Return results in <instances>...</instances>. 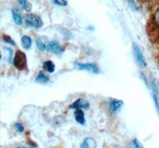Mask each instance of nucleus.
<instances>
[{
  "label": "nucleus",
  "mask_w": 159,
  "mask_h": 148,
  "mask_svg": "<svg viewBox=\"0 0 159 148\" xmlns=\"http://www.w3.org/2000/svg\"><path fill=\"white\" fill-rule=\"evenodd\" d=\"M152 24L157 30H159V7L154 11L151 17Z\"/></svg>",
  "instance_id": "obj_13"
},
{
  "label": "nucleus",
  "mask_w": 159,
  "mask_h": 148,
  "mask_svg": "<svg viewBox=\"0 0 159 148\" xmlns=\"http://www.w3.org/2000/svg\"><path fill=\"white\" fill-rule=\"evenodd\" d=\"M89 106H90V104H89V102L87 100H85L84 99H78L69 106V108H71V109H75V110H77V109L88 110Z\"/></svg>",
  "instance_id": "obj_5"
},
{
  "label": "nucleus",
  "mask_w": 159,
  "mask_h": 148,
  "mask_svg": "<svg viewBox=\"0 0 159 148\" xmlns=\"http://www.w3.org/2000/svg\"><path fill=\"white\" fill-rule=\"evenodd\" d=\"M127 3L129 4V6H130V7L134 10V11H139V7H138L137 4L135 3V2H134V0H127Z\"/></svg>",
  "instance_id": "obj_20"
},
{
  "label": "nucleus",
  "mask_w": 159,
  "mask_h": 148,
  "mask_svg": "<svg viewBox=\"0 0 159 148\" xmlns=\"http://www.w3.org/2000/svg\"><path fill=\"white\" fill-rule=\"evenodd\" d=\"M80 148H96V142L92 138H86L83 141Z\"/></svg>",
  "instance_id": "obj_10"
},
{
  "label": "nucleus",
  "mask_w": 159,
  "mask_h": 148,
  "mask_svg": "<svg viewBox=\"0 0 159 148\" xmlns=\"http://www.w3.org/2000/svg\"><path fill=\"white\" fill-rule=\"evenodd\" d=\"M15 128L16 129L17 131L19 132V133H22V132L24 131V130H25V128H24L23 125L21 124V123H15Z\"/></svg>",
  "instance_id": "obj_21"
},
{
  "label": "nucleus",
  "mask_w": 159,
  "mask_h": 148,
  "mask_svg": "<svg viewBox=\"0 0 159 148\" xmlns=\"http://www.w3.org/2000/svg\"><path fill=\"white\" fill-rule=\"evenodd\" d=\"M2 39H3L4 42H7V43L11 44V45H12V46H16V44H15V41L13 40L12 38H11L9 35H3V36H2Z\"/></svg>",
  "instance_id": "obj_19"
},
{
  "label": "nucleus",
  "mask_w": 159,
  "mask_h": 148,
  "mask_svg": "<svg viewBox=\"0 0 159 148\" xmlns=\"http://www.w3.org/2000/svg\"><path fill=\"white\" fill-rule=\"evenodd\" d=\"M25 23L28 27L33 28H41L43 26V22L42 18H40L38 15H34V14H28L25 17Z\"/></svg>",
  "instance_id": "obj_2"
},
{
  "label": "nucleus",
  "mask_w": 159,
  "mask_h": 148,
  "mask_svg": "<svg viewBox=\"0 0 159 148\" xmlns=\"http://www.w3.org/2000/svg\"><path fill=\"white\" fill-rule=\"evenodd\" d=\"M36 45L38 49L41 51H45V49H47V46L45 45L43 39H42L41 37H38V38H36Z\"/></svg>",
  "instance_id": "obj_17"
},
{
  "label": "nucleus",
  "mask_w": 159,
  "mask_h": 148,
  "mask_svg": "<svg viewBox=\"0 0 159 148\" xmlns=\"http://www.w3.org/2000/svg\"><path fill=\"white\" fill-rule=\"evenodd\" d=\"M157 40H158V42H159V35H158V37H157Z\"/></svg>",
  "instance_id": "obj_23"
},
{
  "label": "nucleus",
  "mask_w": 159,
  "mask_h": 148,
  "mask_svg": "<svg viewBox=\"0 0 159 148\" xmlns=\"http://www.w3.org/2000/svg\"><path fill=\"white\" fill-rule=\"evenodd\" d=\"M13 64L19 71L25 70L27 67V58L25 54L22 51H17L13 59Z\"/></svg>",
  "instance_id": "obj_1"
},
{
  "label": "nucleus",
  "mask_w": 159,
  "mask_h": 148,
  "mask_svg": "<svg viewBox=\"0 0 159 148\" xmlns=\"http://www.w3.org/2000/svg\"><path fill=\"white\" fill-rule=\"evenodd\" d=\"M21 42H22V46L25 49H30L32 46V39H31L30 37L27 36V35L22 37Z\"/></svg>",
  "instance_id": "obj_15"
},
{
  "label": "nucleus",
  "mask_w": 159,
  "mask_h": 148,
  "mask_svg": "<svg viewBox=\"0 0 159 148\" xmlns=\"http://www.w3.org/2000/svg\"><path fill=\"white\" fill-rule=\"evenodd\" d=\"M47 50L48 51H49L51 53L56 54V55L61 54L64 51V48L57 41H51V42H49L47 45Z\"/></svg>",
  "instance_id": "obj_6"
},
{
  "label": "nucleus",
  "mask_w": 159,
  "mask_h": 148,
  "mask_svg": "<svg viewBox=\"0 0 159 148\" xmlns=\"http://www.w3.org/2000/svg\"><path fill=\"white\" fill-rule=\"evenodd\" d=\"M74 118L75 120H76L79 124L82 125V126L84 125L85 123H86L84 113L83 111L80 110V109H77V110L75 111Z\"/></svg>",
  "instance_id": "obj_9"
},
{
  "label": "nucleus",
  "mask_w": 159,
  "mask_h": 148,
  "mask_svg": "<svg viewBox=\"0 0 159 148\" xmlns=\"http://www.w3.org/2000/svg\"><path fill=\"white\" fill-rule=\"evenodd\" d=\"M20 7L25 11H31V4L28 0H17Z\"/></svg>",
  "instance_id": "obj_16"
},
{
  "label": "nucleus",
  "mask_w": 159,
  "mask_h": 148,
  "mask_svg": "<svg viewBox=\"0 0 159 148\" xmlns=\"http://www.w3.org/2000/svg\"><path fill=\"white\" fill-rule=\"evenodd\" d=\"M123 102L119 99H112L109 103V110L111 114H116L122 108Z\"/></svg>",
  "instance_id": "obj_7"
},
{
  "label": "nucleus",
  "mask_w": 159,
  "mask_h": 148,
  "mask_svg": "<svg viewBox=\"0 0 159 148\" xmlns=\"http://www.w3.org/2000/svg\"><path fill=\"white\" fill-rule=\"evenodd\" d=\"M128 148H144L143 146L142 145V143L139 142L138 139H134V140H132L131 142L129 144Z\"/></svg>",
  "instance_id": "obj_18"
},
{
  "label": "nucleus",
  "mask_w": 159,
  "mask_h": 148,
  "mask_svg": "<svg viewBox=\"0 0 159 148\" xmlns=\"http://www.w3.org/2000/svg\"><path fill=\"white\" fill-rule=\"evenodd\" d=\"M43 68L47 72L52 74L55 72V64L51 60L46 61L43 63Z\"/></svg>",
  "instance_id": "obj_14"
},
{
  "label": "nucleus",
  "mask_w": 159,
  "mask_h": 148,
  "mask_svg": "<svg viewBox=\"0 0 159 148\" xmlns=\"http://www.w3.org/2000/svg\"><path fill=\"white\" fill-rule=\"evenodd\" d=\"M12 17L13 19L15 21V23L18 26H21L23 23V18H22V15L18 9L12 10Z\"/></svg>",
  "instance_id": "obj_11"
},
{
  "label": "nucleus",
  "mask_w": 159,
  "mask_h": 148,
  "mask_svg": "<svg viewBox=\"0 0 159 148\" xmlns=\"http://www.w3.org/2000/svg\"><path fill=\"white\" fill-rule=\"evenodd\" d=\"M76 65L77 67V69L80 70V71H86V72H92L93 74L99 73V69H98L97 66L95 65L94 63H80V62H77Z\"/></svg>",
  "instance_id": "obj_4"
},
{
  "label": "nucleus",
  "mask_w": 159,
  "mask_h": 148,
  "mask_svg": "<svg viewBox=\"0 0 159 148\" xmlns=\"http://www.w3.org/2000/svg\"><path fill=\"white\" fill-rule=\"evenodd\" d=\"M132 48H133V52H134V57L137 61V63L139 64V67L142 68H145L147 67V62L145 60L144 55L143 54V51L139 48L136 43L132 44Z\"/></svg>",
  "instance_id": "obj_3"
},
{
  "label": "nucleus",
  "mask_w": 159,
  "mask_h": 148,
  "mask_svg": "<svg viewBox=\"0 0 159 148\" xmlns=\"http://www.w3.org/2000/svg\"><path fill=\"white\" fill-rule=\"evenodd\" d=\"M17 148H26V147H25V146H18V147Z\"/></svg>",
  "instance_id": "obj_22"
},
{
  "label": "nucleus",
  "mask_w": 159,
  "mask_h": 148,
  "mask_svg": "<svg viewBox=\"0 0 159 148\" xmlns=\"http://www.w3.org/2000/svg\"><path fill=\"white\" fill-rule=\"evenodd\" d=\"M152 91H153V99H154V105L157 110V114L159 115V98H158V90H157V85L154 81H152Z\"/></svg>",
  "instance_id": "obj_8"
},
{
  "label": "nucleus",
  "mask_w": 159,
  "mask_h": 148,
  "mask_svg": "<svg viewBox=\"0 0 159 148\" xmlns=\"http://www.w3.org/2000/svg\"><path fill=\"white\" fill-rule=\"evenodd\" d=\"M49 81V77L47 76L45 73H43L42 72H39L38 75H37L36 79H35V82L37 83H40V84H45L46 82H48Z\"/></svg>",
  "instance_id": "obj_12"
}]
</instances>
